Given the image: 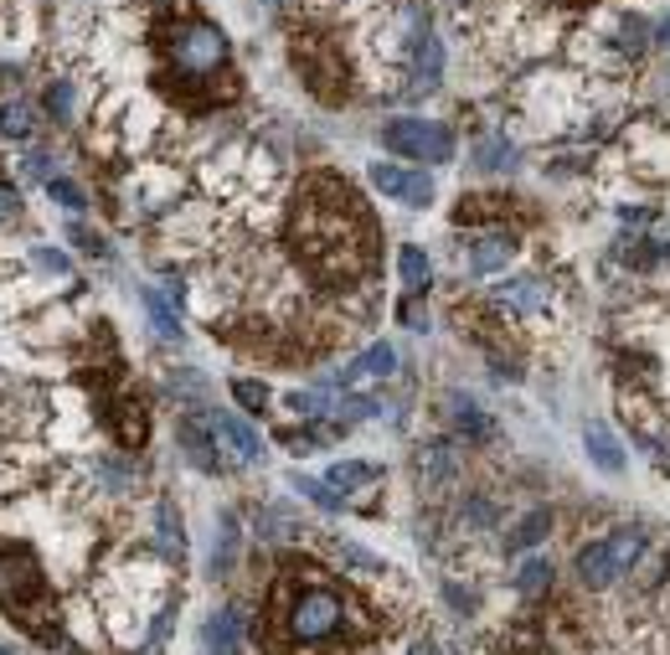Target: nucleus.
Wrapping results in <instances>:
<instances>
[{
	"label": "nucleus",
	"mask_w": 670,
	"mask_h": 655,
	"mask_svg": "<svg viewBox=\"0 0 670 655\" xmlns=\"http://www.w3.org/2000/svg\"><path fill=\"white\" fill-rule=\"evenodd\" d=\"M295 254L299 263L320 279V284H351L372 269V222L361 212V197H356L346 181L335 176H315L305 186V201L295 207Z\"/></svg>",
	"instance_id": "f257e3e1"
},
{
	"label": "nucleus",
	"mask_w": 670,
	"mask_h": 655,
	"mask_svg": "<svg viewBox=\"0 0 670 655\" xmlns=\"http://www.w3.org/2000/svg\"><path fill=\"white\" fill-rule=\"evenodd\" d=\"M274 609H278V625H284V640H289V645H305V651L331 645V640L351 625V604L335 594L331 583H305V589L278 583Z\"/></svg>",
	"instance_id": "f03ea898"
},
{
	"label": "nucleus",
	"mask_w": 670,
	"mask_h": 655,
	"mask_svg": "<svg viewBox=\"0 0 670 655\" xmlns=\"http://www.w3.org/2000/svg\"><path fill=\"white\" fill-rule=\"evenodd\" d=\"M160 47L171 58V73L176 83H212V78H227V37H222L212 21L201 16H186L176 26L160 32Z\"/></svg>",
	"instance_id": "7ed1b4c3"
},
{
	"label": "nucleus",
	"mask_w": 670,
	"mask_h": 655,
	"mask_svg": "<svg viewBox=\"0 0 670 655\" xmlns=\"http://www.w3.org/2000/svg\"><path fill=\"white\" fill-rule=\"evenodd\" d=\"M645 547H650V542H645V532L619 527V532L598 536V542H583V547L572 553V573H578V583H583V589L604 594V589H613L619 578H630L634 568H640Z\"/></svg>",
	"instance_id": "20e7f679"
},
{
	"label": "nucleus",
	"mask_w": 670,
	"mask_h": 655,
	"mask_svg": "<svg viewBox=\"0 0 670 655\" xmlns=\"http://www.w3.org/2000/svg\"><path fill=\"white\" fill-rule=\"evenodd\" d=\"M289 58H295L299 78L310 83L315 99L335 103L340 94H346V62H340V47H335L331 37H320V32H295Z\"/></svg>",
	"instance_id": "39448f33"
},
{
	"label": "nucleus",
	"mask_w": 670,
	"mask_h": 655,
	"mask_svg": "<svg viewBox=\"0 0 670 655\" xmlns=\"http://www.w3.org/2000/svg\"><path fill=\"white\" fill-rule=\"evenodd\" d=\"M382 145L402 160H434V165H449L454 160V135H449V124H438V120L382 124Z\"/></svg>",
	"instance_id": "423d86ee"
},
{
	"label": "nucleus",
	"mask_w": 670,
	"mask_h": 655,
	"mask_svg": "<svg viewBox=\"0 0 670 655\" xmlns=\"http://www.w3.org/2000/svg\"><path fill=\"white\" fill-rule=\"evenodd\" d=\"M41 598V573L37 563L21 553V547H5L0 542V604L5 609H26Z\"/></svg>",
	"instance_id": "0eeeda50"
},
{
	"label": "nucleus",
	"mask_w": 670,
	"mask_h": 655,
	"mask_svg": "<svg viewBox=\"0 0 670 655\" xmlns=\"http://www.w3.org/2000/svg\"><path fill=\"white\" fill-rule=\"evenodd\" d=\"M372 186L387 201H402V207H429L434 201V181L423 171H408V165H372Z\"/></svg>",
	"instance_id": "6e6552de"
},
{
	"label": "nucleus",
	"mask_w": 670,
	"mask_h": 655,
	"mask_svg": "<svg viewBox=\"0 0 670 655\" xmlns=\"http://www.w3.org/2000/svg\"><path fill=\"white\" fill-rule=\"evenodd\" d=\"M176 434H181V449H186V459L197 465V470H207V475H218L222 465V449H218V429H212V418H197V413H186L176 423Z\"/></svg>",
	"instance_id": "1a4fd4ad"
},
{
	"label": "nucleus",
	"mask_w": 670,
	"mask_h": 655,
	"mask_svg": "<svg viewBox=\"0 0 670 655\" xmlns=\"http://www.w3.org/2000/svg\"><path fill=\"white\" fill-rule=\"evenodd\" d=\"M393 372H397V351L387 341H372L361 357L346 361V367L335 372V382H340V387H367V382H387Z\"/></svg>",
	"instance_id": "9d476101"
},
{
	"label": "nucleus",
	"mask_w": 670,
	"mask_h": 655,
	"mask_svg": "<svg viewBox=\"0 0 670 655\" xmlns=\"http://www.w3.org/2000/svg\"><path fill=\"white\" fill-rule=\"evenodd\" d=\"M516 254V233L506 227H485V233H474L470 248H464V259H470L474 274H495V269H506Z\"/></svg>",
	"instance_id": "9b49d317"
},
{
	"label": "nucleus",
	"mask_w": 670,
	"mask_h": 655,
	"mask_svg": "<svg viewBox=\"0 0 670 655\" xmlns=\"http://www.w3.org/2000/svg\"><path fill=\"white\" fill-rule=\"evenodd\" d=\"M495 305H506V310H516V316H536L542 305H547V284L532 274H511L495 284Z\"/></svg>",
	"instance_id": "f8f14e48"
},
{
	"label": "nucleus",
	"mask_w": 670,
	"mask_h": 655,
	"mask_svg": "<svg viewBox=\"0 0 670 655\" xmlns=\"http://www.w3.org/2000/svg\"><path fill=\"white\" fill-rule=\"evenodd\" d=\"M212 429H218V438L233 449V459H243V465H253V459H263V444H258V434L243 423L237 413H227V408H212Z\"/></svg>",
	"instance_id": "ddd939ff"
},
{
	"label": "nucleus",
	"mask_w": 670,
	"mask_h": 655,
	"mask_svg": "<svg viewBox=\"0 0 670 655\" xmlns=\"http://www.w3.org/2000/svg\"><path fill=\"white\" fill-rule=\"evenodd\" d=\"M413 67H418V88H423V94L438 88V78H444V47H438V37L429 32V21L413 32Z\"/></svg>",
	"instance_id": "4468645a"
},
{
	"label": "nucleus",
	"mask_w": 670,
	"mask_h": 655,
	"mask_svg": "<svg viewBox=\"0 0 670 655\" xmlns=\"http://www.w3.org/2000/svg\"><path fill=\"white\" fill-rule=\"evenodd\" d=\"M634 171L670 176V129H640V139H634Z\"/></svg>",
	"instance_id": "2eb2a0df"
},
{
	"label": "nucleus",
	"mask_w": 670,
	"mask_h": 655,
	"mask_svg": "<svg viewBox=\"0 0 670 655\" xmlns=\"http://www.w3.org/2000/svg\"><path fill=\"white\" fill-rule=\"evenodd\" d=\"M583 449H588V459L604 475H624V449H619V438H613L604 423H588V429H583Z\"/></svg>",
	"instance_id": "dca6fc26"
},
{
	"label": "nucleus",
	"mask_w": 670,
	"mask_h": 655,
	"mask_svg": "<svg viewBox=\"0 0 670 655\" xmlns=\"http://www.w3.org/2000/svg\"><path fill=\"white\" fill-rule=\"evenodd\" d=\"M207 651L243 655V619H237V609H218V615L207 619Z\"/></svg>",
	"instance_id": "f3484780"
},
{
	"label": "nucleus",
	"mask_w": 670,
	"mask_h": 655,
	"mask_svg": "<svg viewBox=\"0 0 670 655\" xmlns=\"http://www.w3.org/2000/svg\"><path fill=\"white\" fill-rule=\"evenodd\" d=\"M449 423L464 438H474V444H485V438L495 434V423L485 418V408H480L474 397H449Z\"/></svg>",
	"instance_id": "a211bd4d"
},
{
	"label": "nucleus",
	"mask_w": 670,
	"mask_h": 655,
	"mask_svg": "<svg viewBox=\"0 0 670 655\" xmlns=\"http://www.w3.org/2000/svg\"><path fill=\"white\" fill-rule=\"evenodd\" d=\"M547 532H553V511H547V506H536V511H526V517L511 527L506 553H526V547H536V542H547Z\"/></svg>",
	"instance_id": "6ab92c4d"
},
{
	"label": "nucleus",
	"mask_w": 670,
	"mask_h": 655,
	"mask_svg": "<svg viewBox=\"0 0 670 655\" xmlns=\"http://www.w3.org/2000/svg\"><path fill=\"white\" fill-rule=\"evenodd\" d=\"M553 578H557V568L547 563V557H526L521 568H516V594L521 598H542V594H553Z\"/></svg>",
	"instance_id": "aec40b11"
},
{
	"label": "nucleus",
	"mask_w": 670,
	"mask_h": 655,
	"mask_svg": "<svg viewBox=\"0 0 670 655\" xmlns=\"http://www.w3.org/2000/svg\"><path fill=\"white\" fill-rule=\"evenodd\" d=\"M376 475L382 470H376L372 459H335L325 480H331L335 491H367V485H376Z\"/></svg>",
	"instance_id": "412c9836"
},
{
	"label": "nucleus",
	"mask_w": 670,
	"mask_h": 655,
	"mask_svg": "<svg viewBox=\"0 0 670 655\" xmlns=\"http://www.w3.org/2000/svg\"><path fill=\"white\" fill-rule=\"evenodd\" d=\"M474 165H480V171H506V165H516V145L506 135L474 139Z\"/></svg>",
	"instance_id": "4be33fe9"
},
{
	"label": "nucleus",
	"mask_w": 670,
	"mask_h": 655,
	"mask_svg": "<svg viewBox=\"0 0 670 655\" xmlns=\"http://www.w3.org/2000/svg\"><path fill=\"white\" fill-rule=\"evenodd\" d=\"M397 274H402V284H408L413 295H423V289H429V259H423V248L408 243V248L397 254Z\"/></svg>",
	"instance_id": "5701e85b"
},
{
	"label": "nucleus",
	"mask_w": 670,
	"mask_h": 655,
	"mask_svg": "<svg viewBox=\"0 0 670 655\" xmlns=\"http://www.w3.org/2000/svg\"><path fill=\"white\" fill-rule=\"evenodd\" d=\"M289 485H295V491H299L305 500H315L320 511H340V496H335V485H331V480L299 475V470H295V475H289Z\"/></svg>",
	"instance_id": "b1692460"
},
{
	"label": "nucleus",
	"mask_w": 670,
	"mask_h": 655,
	"mask_svg": "<svg viewBox=\"0 0 670 655\" xmlns=\"http://www.w3.org/2000/svg\"><path fill=\"white\" fill-rule=\"evenodd\" d=\"M233 563H237V521H233V511H222V536H218V547H212V573H233Z\"/></svg>",
	"instance_id": "393cba45"
},
{
	"label": "nucleus",
	"mask_w": 670,
	"mask_h": 655,
	"mask_svg": "<svg viewBox=\"0 0 670 655\" xmlns=\"http://www.w3.org/2000/svg\"><path fill=\"white\" fill-rule=\"evenodd\" d=\"M37 129V120H32V109L21 99H11V103H0V135L5 139H26Z\"/></svg>",
	"instance_id": "a878e982"
},
{
	"label": "nucleus",
	"mask_w": 670,
	"mask_h": 655,
	"mask_svg": "<svg viewBox=\"0 0 670 655\" xmlns=\"http://www.w3.org/2000/svg\"><path fill=\"white\" fill-rule=\"evenodd\" d=\"M335 557H340L346 568H356L361 578H382V573H387V563H382V557H372V553H361L356 542H335Z\"/></svg>",
	"instance_id": "bb28decb"
},
{
	"label": "nucleus",
	"mask_w": 670,
	"mask_h": 655,
	"mask_svg": "<svg viewBox=\"0 0 670 655\" xmlns=\"http://www.w3.org/2000/svg\"><path fill=\"white\" fill-rule=\"evenodd\" d=\"M418 475L449 480V475H454V449H449V444H429V449L418 455Z\"/></svg>",
	"instance_id": "cd10ccee"
},
{
	"label": "nucleus",
	"mask_w": 670,
	"mask_h": 655,
	"mask_svg": "<svg viewBox=\"0 0 670 655\" xmlns=\"http://www.w3.org/2000/svg\"><path fill=\"white\" fill-rule=\"evenodd\" d=\"M645 37H650V26H645V21L640 16H619L613 21V47H619V52H640V47H645Z\"/></svg>",
	"instance_id": "c85d7f7f"
},
{
	"label": "nucleus",
	"mask_w": 670,
	"mask_h": 655,
	"mask_svg": "<svg viewBox=\"0 0 670 655\" xmlns=\"http://www.w3.org/2000/svg\"><path fill=\"white\" fill-rule=\"evenodd\" d=\"M295 532H305V527H299L284 506H263V511H258V536H295Z\"/></svg>",
	"instance_id": "c756f323"
},
{
	"label": "nucleus",
	"mask_w": 670,
	"mask_h": 655,
	"mask_svg": "<svg viewBox=\"0 0 670 655\" xmlns=\"http://www.w3.org/2000/svg\"><path fill=\"white\" fill-rule=\"evenodd\" d=\"M73 103H78V94H73V83L67 78H52L47 83V114H52V120H73Z\"/></svg>",
	"instance_id": "7c9ffc66"
},
{
	"label": "nucleus",
	"mask_w": 670,
	"mask_h": 655,
	"mask_svg": "<svg viewBox=\"0 0 670 655\" xmlns=\"http://www.w3.org/2000/svg\"><path fill=\"white\" fill-rule=\"evenodd\" d=\"M160 542H165V553L181 563V553H186V536H181V517L171 511V500L160 506Z\"/></svg>",
	"instance_id": "2f4dec72"
},
{
	"label": "nucleus",
	"mask_w": 670,
	"mask_h": 655,
	"mask_svg": "<svg viewBox=\"0 0 670 655\" xmlns=\"http://www.w3.org/2000/svg\"><path fill=\"white\" fill-rule=\"evenodd\" d=\"M47 197L58 201V207H67V212H83V207H88V197H83L78 181H62V176L47 181Z\"/></svg>",
	"instance_id": "473e14b6"
},
{
	"label": "nucleus",
	"mask_w": 670,
	"mask_h": 655,
	"mask_svg": "<svg viewBox=\"0 0 670 655\" xmlns=\"http://www.w3.org/2000/svg\"><path fill=\"white\" fill-rule=\"evenodd\" d=\"M145 310H150V320H156L160 336H176V331H181V325H176V310H171V305H165L156 289H145Z\"/></svg>",
	"instance_id": "72a5a7b5"
},
{
	"label": "nucleus",
	"mask_w": 670,
	"mask_h": 655,
	"mask_svg": "<svg viewBox=\"0 0 670 655\" xmlns=\"http://www.w3.org/2000/svg\"><path fill=\"white\" fill-rule=\"evenodd\" d=\"M325 403H331V397L315 393V387H310V393H289V397H284V408H289L295 418H320V413H325Z\"/></svg>",
	"instance_id": "f704fd0d"
},
{
	"label": "nucleus",
	"mask_w": 670,
	"mask_h": 655,
	"mask_svg": "<svg viewBox=\"0 0 670 655\" xmlns=\"http://www.w3.org/2000/svg\"><path fill=\"white\" fill-rule=\"evenodd\" d=\"M233 397L248 408V413H263V403H269V387L263 382H253V378H237L233 382Z\"/></svg>",
	"instance_id": "c9c22d12"
},
{
	"label": "nucleus",
	"mask_w": 670,
	"mask_h": 655,
	"mask_svg": "<svg viewBox=\"0 0 670 655\" xmlns=\"http://www.w3.org/2000/svg\"><path fill=\"white\" fill-rule=\"evenodd\" d=\"M32 263H37L41 274H67V269H73L67 254H58V248H32Z\"/></svg>",
	"instance_id": "e433bc0d"
},
{
	"label": "nucleus",
	"mask_w": 670,
	"mask_h": 655,
	"mask_svg": "<svg viewBox=\"0 0 670 655\" xmlns=\"http://www.w3.org/2000/svg\"><path fill=\"white\" fill-rule=\"evenodd\" d=\"M464 517H470L474 527H491V521H495V506H491V500H485V496H474L470 506H464Z\"/></svg>",
	"instance_id": "4c0bfd02"
},
{
	"label": "nucleus",
	"mask_w": 670,
	"mask_h": 655,
	"mask_svg": "<svg viewBox=\"0 0 670 655\" xmlns=\"http://www.w3.org/2000/svg\"><path fill=\"white\" fill-rule=\"evenodd\" d=\"M444 598H449L459 615H474V594H470V589H459V583H444Z\"/></svg>",
	"instance_id": "58836bf2"
},
{
	"label": "nucleus",
	"mask_w": 670,
	"mask_h": 655,
	"mask_svg": "<svg viewBox=\"0 0 670 655\" xmlns=\"http://www.w3.org/2000/svg\"><path fill=\"white\" fill-rule=\"evenodd\" d=\"M413 655H434V640H418V645H413Z\"/></svg>",
	"instance_id": "ea45409f"
},
{
	"label": "nucleus",
	"mask_w": 670,
	"mask_h": 655,
	"mask_svg": "<svg viewBox=\"0 0 670 655\" xmlns=\"http://www.w3.org/2000/svg\"><path fill=\"white\" fill-rule=\"evenodd\" d=\"M655 32H660V41H666V47H670V16L660 21V26H655Z\"/></svg>",
	"instance_id": "a19ab883"
},
{
	"label": "nucleus",
	"mask_w": 670,
	"mask_h": 655,
	"mask_svg": "<svg viewBox=\"0 0 670 655\" xmlns=\"http://www.w3.org/2000/svg\"><path fill=\"white\" fill-rule=\"evenodd\" d=\"M263 5H274V11H278V5H289V0H263Z\"/></svg>",
	"instance_id": "79ce46f5"
},
{
	"label": "nucleus",
	"mask_w": 670,
	"mask_h": 655,
	"mask_svg": "<svg viewBox=\"0 0 670 655\" xmlns=\"http://www.w3.org/2000/svg\"><path fill=\"white\" fill-rule=\"evenodd\" d=\"M666 88H670V62H666Z\"/></svg>",
	"instance_id": "37998d69"
},
{
	"label": "nucleus",
	"mask_w": 670,
	"mask_h": 655,
	"mask_svg": "<svg viewBox=\"0 0 670 655\" xmlns=\"http://www.w3.org/2000/svg\"><path fill=\"white\" fill-rule=\"evenodd\" d=\"M0 655H11V651H0Z\"/></svg>",
	"instance_id": "c03bdc74"
}]
</instances>
